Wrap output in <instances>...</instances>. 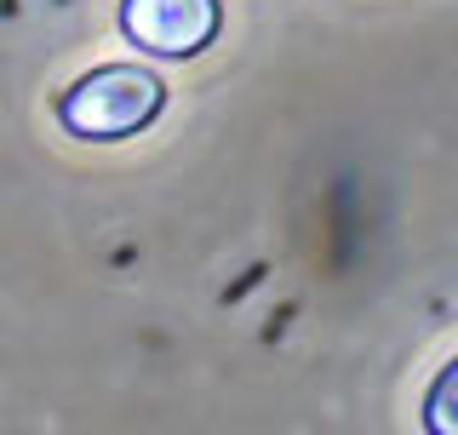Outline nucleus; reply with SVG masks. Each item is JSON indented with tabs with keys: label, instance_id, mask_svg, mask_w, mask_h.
<instances>
[{
	"label": "nucleus",
	"instance_id": "f257e3e1",
	"mask_svg": "<svg viewBox=\"0 0 458 435\" xmlns=\"http://www.w3.org/2000/svg\"><path fill=\"white\" fill-rule=\"evenodd\" d=\"M161 104H166L161 75H149V69H138V64H104L57 98V121L75 138L109 143V138L143 132V126L161 115Z\"/></svg>",
	"mask_w": 458,
	"mask_h": 435
},
{
	"label": "nucleus",
	"instance_id": "7ed1b4c3",
	"mask_svg": "<svg viewBox=\"0 0 458 435\" xmlns=\"http://www.w3.org/2000/svg\"><path fill=\"white\" fill-rule=\"evenodd\" d=\"M424 430L429 435H458V361L441 367V379L424 396Z\"/></svg>",
	"mask_w": 458,
	"mask_h": 435
},
{
	"label": "nucleus",
	"instance_id": "f03ea898",
	"mask_svg": "<svg viewBox=\"0 0 458 435\" xmlns=\"http://www.w3.org/2000/svg\"><path fill=\"white\" fill-rule=\"evenodd\" d=\"M224 6L218 0H121L126 40L155 57H195L218 40Z\"/></svg>",
	"mask_w": 458,
	"mask_h": 435
}]
</instances>
